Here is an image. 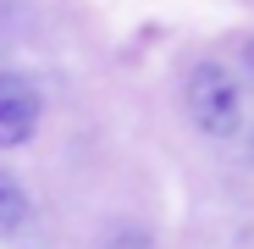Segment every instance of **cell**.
<instances>
[{
  "mask_svg": "<svg viewBox=\"0 0 254 249\" xmlns=\"http://www.w3.org/2000/svg\"><path fill=\"white\" fill-rule=\"evenodd\" d=\"M183 111H188V122H193L199 133L232 139V133H243V116H249L243 83H238L221 61H193V67L183 72Z\"/></svg>",
  "mask_w": 254,
  "mask_h": 249,
  "instance_id": "6da1fadb",
  "label": "cell"
},
{
  "mask_svg": "<svg viewBox=\"0 0 254 249\" xmlns=\"http://www.w3.org/2000/svg\"><path fill=\"white\" fill-rule=\"evenodd\" d=\"M39 116H45V100H39L33 78L0 72V150H22L39 133Z\"/></svg>",
  "mask_w": 254,
  "mask_h": 249,
  "instance_id": "7a4b0ae2",
  "label": "cell"
},
{
  "mask_svg": "<svg viewBox=\"0 0 254 249\" xmlns=\"http://www.w3.org/2000/svg\"><path fill=\"white\" fill-rule=\"evenodd\" d=\"M28 222V194L11 172H0V233H17Z\"/></svg>",
  "mask_w": 254,
  "mask_h": 249,
  "instance_id": "3957f363",
  "label": "cell"
},
{
  "mask_svg": "<svg viewBox=\"0 0 254 249\" xmlns=\"http://www.w3.org/2000/svg\"><path fill=\"white\" fill-rule=\"evenodd\" d=\"M100 249H155V238H149V233H133V227H127V233H111Z\"/></svg>",
  "mask_w": 254,
  "mask_h": 249,
  "instance_id": "277c9868",
  "label": "cell"
}]
</instances>
